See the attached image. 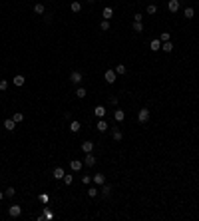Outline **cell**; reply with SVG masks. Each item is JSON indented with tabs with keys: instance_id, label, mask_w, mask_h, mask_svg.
Listing matches in <instances>:
<instances>
[{
	"instance_id": "6da1fadb",
	"label": "cell",
	"mask_w": 199,
	"mask_h": 221,
	"mask_svg": "<svg viewBox=\"0 0 199 221\" xmlns=\"http://www.w3.org/2000/svg\"><path fill=\"white\" fill-rule=\"evenodd\" d=\"M8 215H10V217H20V215H22V207H20L18 203H12V205L8 207Z\"/></svg>"
},
{
	"instance_id": "7a4b0ae2",
	"label": "cell",
	"mask_w": 199,
	"mask_h": 221,
	"mask_svg": "<svg viewBox=\"0 0 199 221\" xmlns=\"http://www.w3.org/2000/svg\"><path fill=\"white\" fill-rule=\"evenodd\" d=\"M149 116H151L149 110H147V108H141V110L137 112V120H139V124H145V122L149 120Z\"/></svg>"
},
{
	"instance_id": "3957f363",
	"label": "cell",
	"mask_w": 199,
	"mask_h": 221,
	"mask_svg": "<svg viewBox=\"0 0 199 221\" xmlns=\"http://www.w3.org/2000/svg\"><path fill=\"white\" fill-rule=\"evenodd\" d=\"M82 80H84L82 72L74 70V72H72V74H70V82H72V84H76V86H78V84H82Z\"/></svg>"
},
{
	"instance_id": "277c9868",
	"label": "cell",
	"mask_w": 199,
	"mask_h": 221,
	"mask_svg": "<svg viewBox=\"0 0 199 221\" xmlns=\"http://www.w3.org/2000/svg\"><path fill=\"white\" fill-rule=\"evenodd\" d=\"M116 70H105V74H104V80L108 84H116Z\"/></svg>"
},
{
	"instance_id": "5b68a950",
	"label": "cell",
	"mask_w": 199,
	"mask_h": 221,
	"mask_svg": "<svg viewBox=\"0 0 199 221\" xmlns=\"http://www.w3.org/2000/svg\"><path fill=\"white\" fill-rule=\"evenodd\" d=\"M96 161H98V158H96V155L92 154V151H90V154H86V158H84V163H86L88 167H94V165H96Z\"/></svg>"
},
{
	"instance_id": "8992f818",
	"label": "cell",
	"mask_w": 199,
	"mask_h": 221,
	"mask_svg": "<svg viewBox=\"0 0 199 221\" xmlns=\"http://www.w3.org/2000/svg\"><path fill=\"white\" fill-rule=\"evenodd\" d=\"M96 127H98V131H100V134H104V131H108V122H105L104 120V118H100V120H98V124H96Z\"/></svg>"
},
{
	"instance_id": "52a82bcc",
	"label": "cell",
	"mask_w": 199,
	"mask_h": 221,
	"mask_svg": "<svg viewBox=\"0 0 199 221\" xmlns=\"http://www.w3.org/2000/svg\"><path fill=\"white\" fill-rule=\"evenodd\" d=\"M149 50H151V52H157V50H161V40H159V38L151 40V42H149Z\"/></svg>"
},
{
	"instance_id": "ba28073f",
	"label": "cell",
	"mask_w": 199,
	"mask_h": 221,
	"mask_svg": "<svg viewBox=\"0 0 199 221\" xmlns=\"http://www.w3.org/2000/svg\"><path fill=\"white\" fill-rule=\"evenodd\" d=\"M64 175H66V171L62 167H54V171H52V177L54 179H64Z\"/></svg>"
},
{
	"instance_id": "9c48e42d",
	"label": "cell",
	"mask_w": 199,
	"mask_h": 221,
	"mask_svg": "<svg viewBox=\"0 0 199 221\" xmlns=\"http://www.w3.org/2000/svg\"><path fill=\"white\" fill-rule=\"evenodd\" d=\"M179 4H181V0H169V2H167L169 12H177V10H179Z\"/></svg>"
},
{
	"instance_id": "30bf717a",
	"label": "cell",
	"mask_w": 199,
	"mask_h": 221,
	"mask_svg": "<svg viewBox=\"0 0 199 221\" xmlns=\"http://www.w3.org/2000/svg\"><path fill=\"white\" fill-rule=\"evenodd\" d=\"M24 82H26V78H24V76L22 74H16L14 76V78H12V84H14V86H24Z\"/></svg>"
},
{
	"instance_id": "8fae6325",
	"label": "cell",
	"mask_w": 199,
	"mask_h": 221,
	"mask_svg": "<svg viewBox=\"0 0 199 221\" xmlns=\"http://www.w3.org/2000/svg\"><path fill=\"white\" fill-rule=\"evenodd\" d=\"M100 193L104 195V197H109V195H112V185H108V183L100 185Z\"/></svg>"
},
{
	"instance_id": "7c38bea8",
	"label": "cell",
	"mask_w": 199,
	"mask_h": 221,
	"mask_svg": "<svg viewBox=\"0 0 199 221\" xmlns=\"http://www.w3.org/2000/svg\"><path fill=\"white\" fill-rule=\"evenodd\" d=\"M92 181H94L96 185H104L105 183V175H104V173H96V175L92 177Z\"/></svg>"
},
{
	"instance_id": "4fadbf2b",
	"label": "cell",
	"mask_w": 199,
	"mask_h": 221,
	"mask_svg": "<svg viewBox=\"0 0 199 221\" xmlns=\"http://www.w3.org/2000/svg\"><path fill=\"white\" fill-rule=\"evenodd\" d=\"M4 130H6V131H14L16 130V122L12 120V118H10V120H4Z\"/></svg>"
},
{
	"instance_id": "5bb4252c",
	"label": "cell",
	"mask_w": 199,
	"mask_h": 221,
	"mask_svg": "<svg viewBox=\"0 0 199 221\" xmlns=\"http://www.w3.org/2000/svg\"><path fill=\"white\" fill-rule=\"evenodd\" d=\"M82 165H84V161H80V159H72V161H70L72 171H80V169H82Z\"/></svg>"
},
{
	"instance_id": "9a60e30c",
	"label": "cell",
	"mask_w": 199,
	"mask_h": 221,
	"mask_svg": "<svg viewBox=\"0 0 199 221\" xmlns=\"http://www.w3.org/2000/svg\"><path fill=\"white\" fill-rule=\"evenodd\" d=\"M94 116L98 118V120H100V118H104L105 116V108H104V106H96V108H94Z\"/></svg>"
},
{
	"instance_id": "2e32d148",
	"label": "cell",
	"mask_w": 199,
	"mask_h": 221,
	"mask_svg": "<svg viewBox=\"0 0 199 221\" xmlns=\"http://www.w3.org/2000/svg\"><path fill=\"white\" fill-rule=\"evenodd\" d=\"M80 127H82V124H80L78 120H72V122H70V131H72V134H78Z\"/></svg>"
},
{
	"instance_id": "e0dca14e",
	"label": "cell",
	"mask_w": 199,
	"mask_h": 221,
	"mask_svg": "<svg viewBox=\"0 0 199 221\" xmlns=\"http://www.w3.org/2000/svg\"><path fill=\"white\" fill-rule=\"evenodd\" d=\"M82 151H84V154L94 151V142H84V143H82Z\"/></svg>"
},
{
	"instance_id": "ac0fdd59",
	"label": "cell",
	"mask_w": 199,
	"mask_h": 221,
	"mask_svg": "<svg viewBox=\"0 0 199 221\" xmlns=\"http://www.w3.org/2000/svg\"><path fill=\"white\" fill-rule=\"evenodd\" d=\"M101 16H104V20H109L113 16V8H109V6H105L104 10H101Z\"/></svg>"
},
{
	"instance_id": "d6986e66",
	"label": "cell",
	"mask_w": 199,
	"mask_h": 221,
	"mask_svg": "<svg viewBox=\"0 0 199 221\" xmlns=\"http://www.w3.org/2000/svg\"><path fill=\"white\" fill-rule=\"evenodd\" d=\"M112 138H113V142H121V139H124V134H121V131L116 127V130L112 131Z\"/></svg>"
},
{
	"instance_id": "ffe728a7",
	"label": "cell",
	"mask_w": 199,
	"mask_h": 221,
	"mask_svg": "<svg viewBox=\"0 0 199 221\" xmlns=\"http://www.w3.org/2000/svg\"><path fill=\"white\" fill-rule=\"evenodd\" d=\"M183 16H185V18H187V20H191L193 16H195V10H193L191 6H187V8H185V10H183Z\"/></svg>"
},
{
	"instance_id": "44dd1931",
	"label": "cell",
	"mask_w": 199,
	"mask_h": 221,
	"mask_svg": "<svg viewBox=\"0 0 199 221\" xmlns=\"http://www.w3.org/2000/svg\"><path fill=\"white\" fill-rule=\"evenodd\" d=\"M44 10H46V6H44L42 2L34 4V14H44Z\"/></svg>"
},
{
	"instance_id": "7402d4cb",
	"label": "cell",
	"mask_w": 199,
	"mask_h": 221,
	"mask_svg": "<svg viewBox=\"0 0 199 221\" xmlns=\"http://www.w3.org/2000/svg\"><path fill=\"white\" fill-rule=\"evenodd\" d=\"M70 10H72V12H80V10H82V2H78V0H74V2L70 4Z\"/></svg>"
},
{
	"instance_id": "603a6c76",
	"label": "cell",
	"mask_w": 199,
	"mask_h": 221,
	"mask_svg": "<svg viewBox=\"0 0 199 221\" xmlns=\"http://www.w3.org/2000/svg\"><path fill=\"white\" fill-rule=\"evenodd\" d=\"M113 118H116V122H124L125 120V114L121 112V110H116V112H113Z\"/></svg>"
},
{
	"instance_id": "cb8c5ba5",
	"label": "cell",
	"mask_w": 199,
	"mask_h": 221,
	"mask_svg": "<svg viewBox=\"0 0 199 221\" xmlns=\"http://www.w3.org/2000/svg\"><path fill=\"white\" fill-rule=\"evenodd\" d=\"M161 50H163L165 54H169V52L173 50V44H171V42H161Z\"/></svg>"
},
{
	"instance_id": "d4e9b609",
	"label": "cell",
	"mask_w": 199,
	"mask_h": 221,
	"mask_svg": "<svg viewBox=\"0 0 199 221\" xmlns=\"http://www.w3.org/2000/svg\"><path fill=\"white\" fill-rule=\"evenodd\" d=\"M12 120H14L16 124H22V122H24V114L22 112H16L14 116H12Z\"/></svg>"
},
{
	"instance_id": "484cf974",
	"label": "cell",
	"mask_w": 199,
	"mask_h": 221,
	"mask_svg": "<svg viewBox=\"0 0 199 221\" xmlns=\"http://www.w3.org/2000/svg\"><path fill=\"white\" fill-rule=\"evenodd\" d=\"M125 72H128V70H125L124 64H116V74H117V76H124Z\"/></svg>"
},
{
	"instance_id": "4316f807",
	"label": "cell",
	"mask_w": 199,
	"mask_h": 221,
	"mask_svg": "<svg viewBox=\"0 0 199 221\" xmlns=\"http://www.w3.org/2000/svg\"><path fill=\"white\" fill-rule=\"evenodd\" d=\"M98 193H100L98 187H88V195H90V197H98Z\"/></svg>"
},
{
	"instance_id": "83f0119b",
	"label": "cell",
	"mask_w": 199,
	"mask_h": 221,
	"mask_svg": "<svg viewBox=\"0 0 199 221\" xmlns=\"http://www.w3.org/2000/svg\"><path fill=\"white\" fill-rule=\"evenodd\" d=\"M100 30H109V20H101V22H100Z\"/></svg>"
},
{
	"instance_id": "f1b7e54d",
	"label": "cell",
	"mask_w": 199,
	"mask_h": 221,
	"mask_svg": "<svg viewBox=\"0 0 199 221\" xmlns=\"http://www.w3.org/2000/svg\"><path fill=\"white\" fill-rule=\"evenodd\" d=\"M76 96H78V98H86V96H88L86 88H78V90H76Z\"/></svg>"
},
{
	"instance_id": "f546056e",
	"label": "cell",
	"mask_w": 199,
	"mask_h": 221,
	"mask_svg": "<svg viewBox=\"0 0 199 221\" xmlns=\"http://www.w3.org/2000/svg\"><path fill=\"white\" fill-rule=\"evenodd\" d=\"M42 215H44V219H54V213L48 209V207H44V213H42Z\"/></svg>"
},
{
	"instance_id": "4dcf8cb0",
	"label": "cell",
	"mask_w": 199,
	"mask_h": 221,
	"mask_svg": "<svg viewBox=\"0 0 199 221\" xmlns=\"http://www.w3.org/2000/svg\"><path fill=\"white\" fill-rule=\"evenodd\" d=\"M133 32H143V24L141 22H133Z\"/></svg>"
},
{
	"instance_id": "1f68e13d",
	"label": "cell",
	"mask_w": 199,
	"mask_h": 221,
	"mask_svg": "<svg viewBox=\"0 0 199 221\" xmlns=\"http://www.w3.org/2000/svg\"><path fill=\"white\" fill-rule=\"evenodd\" d=\"M4 193H6V197H14V195H16V189H14V187H6Z\"/></svg>"
},
{
	"instance_id": "d6a6232c",
	"label": "cell",
	"mask_w": 199,
	"mask_h": 221,
	"mask_svg": "<svg viewBox=\"0 0 199 221\" xmlns=\"http://www.w3.org/2000/svg\"><path fill=\"white\" fill-rule=\"evenodd\" d=\"M157 12V6L155 4H147V14H155Z\"/></svg>"
},
{
	"instance_id": "836d02e7",
	"label": "cell",
	"mask_w": 199,
	"mask_h": 221,
	"mask_svg": "<svg viewBox=\"0 0 199 221\" xmlns=\"http://www.w3.org/2000/svg\"><path fill=\"white\" fill-rule=\"evenodd\" d=\"M0 90H2V92L8 90V80H0Z\"/></svg>"
},
{
	"instance_id": "e575fe53",
	"label": "cell",
	"mask_w": 199,
	"mask_h": 221,
	"mask_svg": "<svg viewBox=\"0 0 199 221\" xmlns=\"http://www.w3.org/2000/svg\"><path fill=\"white\" fill-rule=\"evenodd\" d=\"M169 38H171V36H169V32H161L159 40H161V42H169Z\"/></svg>"
},
{
	"instance_id": "d590c367",
	"label": "cell",
	"mask_w": 199,
	"mask_h": 221,
	"mask_svg": "<svg viewBox=\"0 0 199 221\" xmlns=\"http://www.w3.org/2000/svg\"><path fill=\"white\" fill-rule=\"evenodd\" d=\"M82 183H84V185H90V183H92V177H90V175H82Z\"/></svg>"
},
{
	"instance_id": "8d00e7d4",
	"label": "cell",
	"mask_w": 199,
	"mask_h": 221,
	"mask_svg": "<svg viewBox=\"0 0 199 221\" xmlns=\"http://www.w3.org/2000/svg\"><path fill=\"white\" fill-rule=\"evenodd\" d=\"M62 181H64L66 185H70L72 181H74V177H72V175H68V173H66V175H64V179H62Z\"/></svg>"
},
{
	"instance_id": "74e56055",
	"label": "cell",
	"mask_w": 199,
	"mask_h": 221,
	"mask_svg": "<svg viewBox=\"0 0 199 221\" xmlns=\"http://www.w3.org/2000/svg\"><path fill=\"white\" fill-rule=\"evenodd\" d=\"M117 102H120V100H117V96H112V98H109V104H112V106H117Z\"/></svg>"
},
{
	"instance_id": "f35d334b",
	"label": "cell",
	"mask_w": 199,
	"mask_h": 221,
	"mask_svg": "<svg viewBox=\"0 0 199 221\" xmlns=\"http://www.w3.org/2000/svg\"><path fill=\"white\" fill-rule=\"evenodd\" d=\"M141 20H143L141 14H133V22H141Z\"/></svg>"
},
{
	"instance_id": "ab89813d",
	"label": "cell",
	"mask_w": 199,
	"mask_h": 221,
	"mask_svg": "<svg viewBox=\"0 0 199 221\" xmlns=\"http://www.w3.org/2000/svg\"><path fill=\"white\" fill-rule=\"evenodd\" d=\"M86 2H88V4H94V2H96V0H86Z\"/></svg>"
},
{
	"instance_id": "60d3db41",
	"label": "cell",
	"mask_w": 199,
	"mask_h": 221,
	"mask_svg": "<svg viewBox=\"0 0 199 221\" xmlns=\"http://www.w3.org/2000/svg\"><path fill=\"white\" fill-rule=\"evenodd\" d=\"M4 195H6V193H4V191H0V199H2V197H4Z\"/></svg>"
}]
</instances>
